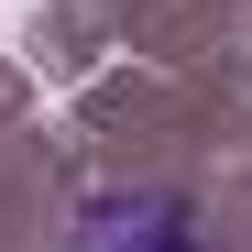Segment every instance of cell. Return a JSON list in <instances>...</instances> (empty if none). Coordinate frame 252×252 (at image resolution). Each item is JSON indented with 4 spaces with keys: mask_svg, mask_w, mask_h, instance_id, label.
Here are the masks:
<instances>
[{
    "mask_svg": "<svg viewBox=\"0 0 252 252\" xmlns=\"http://www.w3.org/2000/svg\"><path fill=\"white\" fill-rule=\"evenodd\" d=\"M77 252H208L187 230V208L176 197H143V187H110L77 208Z\"/></svg>",
    "mask_w": 252,
    "mask_h": 252,
    "instance_id": "obj_1",
    "label": "cell"
}]
</instances>
